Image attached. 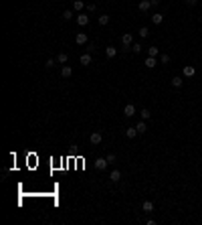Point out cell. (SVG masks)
I'll return each instance as SVG.
<instances>
[{
  "instance_id": "obj_28",
  "label": "cell",
  "mask_w": 202,
  "mask_h": 225,
  "mask_svg": "<svg viewBox=\"0 0 202 225\" xmlns=\"http://www.w3.org/2000/svg\"><path fill=\"white\" fill-rule=\"evenodd\" d=\"M148 34H150V31H148L146 27H141V28H140V37H141V39H146Z\"/></svg>"
},
{
  "instance_id": "obj_19",
  "label": "cell",
  "mask_w": 202,
  "mask_h": 225,
  "mask_svg": "<svg viewBox=\"0 0 202 225\" xmlns=\"http://www.w3.org/2000/svg\"><path fill=\"white\" fill-rule=\"evenodd\" d=\"M57 61H59L61 65H65V63L69 61V55L67 53H59V55H57Z\"/></svg>"
},
{
  "instance_id": "obj_1",
  "label": "cell",
  "mask_w": 202,
  "mask_h": 225,
  "mask_svg": "<svg viewBox=\"0 0 202 225\" xmlns=\"http://www.w3.org/2000/svg\"><path fill=\"white\" fill-rule=\"evenodd\" d=\"M107 158H95V162H93V166L97 168V171H105L107 168Z\"/></svg>"
},
{
  "instance_id": "obj_2",
  "label": "cell",
  "mask_w": 202,
  "mask_h": 225,
  "mask_svg": "<svg viewBox=\"0 0 202 225\" xmlns=\"http://www.w3.org/2000/svg\"><path fill=\"white\" fill-rule=\"evenodd\" d=\"M101 140H103V136H101V132H93V134L89 136V142L93 144V146H97V144H101Z\"/></svg>"
},
{
  "instance_id": "obj_31",
  "label": "cell",
  "mask_w": 202,
  "mask_h": 225,
  "mask_svg": "<svg viewBox=\"0 0 202 225\" xmlns=\"http://www.w3.org/2000/svg\"><path fill=\"white\" fill-rule=\"evenodd\" d=\"M150 2H152V6H158V4H160V0H150Z\"/></svg>"
},
{
  "instance_id": "obj_17",
  "label": "cell",
  "mask_w": 202,
  "mask_h": 225,
  "mask_svg": "<svg viewBox=\"0 0 202 225\" xmlns=\"http://www.w3.org/2000/svg\"><path fill=\"white\" fill-rule=\"evenodd\" d=\"M135 128H137V134H144V132L148 130V126H146V122H144V120H140V122L135 124Z\"/></svg>"
},
{
  "instance_id": "obj_6",
  "label": "cell",
  "mask_w": 202,
  "mask_h": 225,
  "mask_svg": "<svg viewBox=\"0 0 202 225\" xmlns=\"http://www.w3.org/2000/svg\"><path fill=\"white\" fill-rule=\"evenodd\" d=\"M182 75H184V77H194V75H196V69L192 67V65H186V67L182 69Z\"/></svg>"
},
{
  "instance_id": "obj_4",
  "label": "cell",
  "mask_w": 202,
  "mask_h": 225,
  "mask_svg": "<svg viewBox=\"0 0 202 225\" xmlns=\"http://www.w3.org/2000/svg\"><path fill=\"white\" fill-rule=\"evenodd\" d=\"M121 43H123V47H125V49L131 47V45H134V37H131L129 33H125L123 37H121Z\"/></svg>"
},
{
  "instance_id": "obj_32",
  "label": "cell",
  "mask_w": 202,
  "mask_h": 225,
  "mask_svg": "<svg viewBox=\"0 0 202 225\" xmlns=\"http://www.w3.org/2000/svg\"><path fill=\"white\" fill-rule=\"evenodd\" d=\"M186 2H188L190 6H194V4H196V2H198V0H186Z\"/></svg>"
},
{
  "instance_id": "obj_14",
  "label": "cell",
  "mask_w": 202,
  "mask_h": 225,
  "mask_svg": "<svg viewBox=\"0 0 202 225\" xmlns=\"http://www.w3.org/2000/svg\"><path fill=\"white\" fill-rule=\"evenodd\" d=\"M75 41H77V45H85V43H87V34H85V33H77Z\"/></svg>"
},
{
  "instance_id": "obj_3",
  "label": "cell",
  "mask_w": 202,
  "mask_h": 225,
  "mask_svg": "<svg viewBox=\"0 0 202 225\" xmlns=\"http://www.w3.org/2000/svg\"><path fill=\"white\" fill-rule=\"evenodd\" d=\"M87 22H89V16L85 12L77 14V24H79V27H87Z\"/></svg>"
},
{
  "instance_id": "obj_26",
  "label": "cell",
  "mask_w": 202,
  "mask_h": 225,
  "mask_svg": "<svg viewBox=\"0 0 202 225\" xmlns=\"http://www.w3.org/2000/svg\"><path fill=\"white\" fill-rule=\"evenodd\" d=\"M160 63H162V65H168V63H170V55H162Z\"/></svg>"
},
{
  "instance_id": "obj_5",
  "label": "cell",
  "mask_w": 202,
  "mask_h": 225,
  "mask_svg": "<svg viewBox=\"0 0 202 225\" xmlns=\"http://www.w3.org/2000/svg\"><path fill=\"white\" fill-rule=\"evenodd\" d=\"M123 114H125V118H131L135 114V106L134 103H125V108H123Z\"/></svg>"
},
{
  "instance_id": "obj_20",
  "label": "cell",
  "mask_w": 202,
  "mask_h": 225,
  "mask_svg": "<svg viewBox=\"0 0 202 225\" xmlns=\"http://www.w3.org/2000/svg\"><path fill=\"white\" fill-rule=\"evenodd\" d=\"M182 83H184V79H182L180 75H176V77H172V85H174V87H182Z\"/></svg>"
},
{
  "instance_id": "obj_21",
  "label": "cell",
  "mask_w": 202,
  "mask_h": 225,
  "mask_svg": "<svg viewBox=\"0 0 202 225\" xmlns=\"http://www.w3.org/2000/svg\"><path fill=\"white\" fill-rule=\"evenodd\" d=\"M99 24H101V27H107V24H109V14H101V16H99Z\"/></svg>"
},
{
  "instance_id": "obj_16",
  "label": "cell",
  "mask_w": 202,
  "mask_h": 225,
  "mask_svg": "<svg viewBox=\"0 0 202 225\" xmlns=\"http://www.w3.org/2000/svg\"><path fill=\"white\" fill-rule=\"evenodd\" d=\"M83 8H85V2H81V0H75V2H73V10H75V12H81Z\"/></svg>"
},
{
  "instance_id": "obj_23",
  "label": "cell",
  "mask_w": 202,
  "mask_h": 225,
  "mask_svg": "<svg viewBox=\"0 0 202 225\" xmlns=\"http://www.w3.org/2000/svg\"><path fill=\"white\" fill-rule=\"evenodd\" d=\"M131 51H134L135 55H140L141 53V45H140V43H134V45H131Z\"/></svg>"
},
{
  "instance_id": "obj_11",
  "label": "cell",
  "mask_w": 202,
  "mask_h": 225,
  "mask_svg": "<svg viewBox=\"0 0 202 225\" xmlns=\"http://www.w3.org/2000/svg\"><path fill=\"white\" fill-rule=\"evenodd\" d=\"M144 65H146V67H148V69H154L156 65H158V59H156V57H148Z\"/></svg>"
},
{
  "instance_id": "obj_27",
  "label": "cell",
  "mask_w": 202,
  "mask_h": 225,
  "mask_svg": "<svg viewBox=\"0 0 202 225\" xmlns=\"http://www.w3.org/2000/svg\"><path fill=\"white\" fill-rule=\"evenodd\" d=\"M85 10H89V12H95V10H97V6H95L93 2H89V4H85Z\"/></svg>"
},
{
  "instance_id": "obj_30",
  "label": "cell",
  "mask_w": 202,
  "mask_h": 225,
  "mask_svg": "<svg viewBox=\"0 0 202 225\" xmlns=\"http://www.w3.org/2000/svg\"><path fill=\"white\" fill-rule=\"evenodd\" d=\"M45 67H55V59H47V63H45Z\"/></svg>"
},
{
  "instance_id": "obj_13",
  "label": "cell",
  "mask_w": 202,
  "mask_h": 225,
  "mask_svg": "<svg viewBox=\"0 0 202 225\" xmlns=\"http://www.w3.org/2000/svg\"><path fill=\"white\" fill-rule=\"evenodd\" d=\"M125 136H128L129 140H134V138L137 136V128H135V126L134 128H125Z\"/></svg>"
},
{
  "instance_id": "obj_24",
  "label": "cell",
  "mask_w": 202,
  "mask_h": 225,
  "mask_svg": "<svg viewBox=\"0 0 202 225\" xmlns=\"http://www.w3.org/2000/svg\"><path fill=\"white\" fill-rule=\"evenodd\" d=\"M63 18H65V21H71V18H73V10H63Z\"/></svg>"
},
{
  "instance_id": "obj_8",
  "label": "cell",
  "mask_w": 202,
  "mask_h": 225,
  "mask_svg": "<svg viewBox=\"0 0 202 225\" xmlns=\"http://www.w3.org/2000/svg\"><path fill=\"white\" fill-rule=\"evenodd\" d=\"M71 75H73V69L69 67V65H63V67H61V77H65V79H69Z\"/></svg>"
},
{
  "instance_id": "obj_22",
  "label": "cell",
  "mask_w": 202,
  "mask_h": 225,
  "mask_svg": "<svg viewBox=\"0 0 202 225\" xmlns=\"http://www.w3.org/2000/svg\"><path fill=\"white\" fill-rule=\"evenodd\" d=\"M150 118H152V112H150V109H141V120H150Z\"/></svg>"
},
{
  "instance_id": "obj_29",
  "label": "cell",
  "mask_w": 202,
  "mask_h": 225,
  "mask_svg": "<svg viewBox=\"0 0 202 225\" xmlns=\"http://www.w3.org/2000/svg\"><path fill=\"white\" fill-rule=\"evenodd\" d=\"M105 158H107V162H109V164H111V162H115V154H113V152H109V154H107Z\"/></svg>"
},
{
  "instance_id": "obj_12",
  "label": "cell",
  "mask_w": 202,
  "mask_h": 225,
  "mask_svg": "<svg viewBox=\"0 0 202 225\" xmlns=\"http://www.w3.org/2000/svg\"><path fill=\"white\" fill-rule=\"evenodd\" d=\"M109 181H111V183H119V181H121V172H119V171H111Z\"/></svg>"
},
{
  "instance_id": "obj_7",
  "label": "cell",
  "mask_w": 202,
  "mask_h": 225,
  "mask_svg": "<svg viewBox=\"0 0 202 225\" xmlns=\"http://www.w3.org/2000/svg\"><path fill=\"white\" fill-rule=\"evenodd\" d=\"M137 8H140V12H148L150 8H152V2L150 0H141L140 4H137Z\"/></svg>"
},
{
  "instance_id": "obj_15",
  "label": "cell",
  "mask_w": 202,
  "mask_h": 225,
  "mask_svg": "<svg viewBox=\"0 0 202 225\" xmlns=\"http://www.w3.org/2000/svg\"><path fill=\"white\" fill-rule=\"evenodd\" d=\"M115 55H117V49H115V47H107V49H105V57H107V59H113Z\"/></svg>"
},
{
  "instance_id": "obj_10",
  "label": "cell",
  "mask_w": 202,
  "mask_h": 225,
  "mask_svg": "<svg viewBox=\"0 0 202 225\" xmlns=\"http://www.w3.org/2000/svg\"><path fill=\"white\" fill-rule=\"evenodd\" d=\"M152 22H154L156 27H158V24H162V22H164V14H160V12L152 14Z\"/></svg>"
},
{
  "instance_id": "obj_25",
  "label": "cell",
  "mask_w": 202,
  "mask_h": 225,
  "mask_svg": "<svg viewBox=\"0 0 202 225\" xmlns=\"http://www.w3.org/2000/svg\"><path fill=\"white\" fill-rule=\"evenodd\" d=\"M148 57H158V47H150L148 49Z\"/></svg>"
},
{
  "instance_id": "obj_18",
  "label": "cell",
  "mask_w": 202,
  "mask_h": 225,
  "mask_svg": "<svg viewBox=\"0 0 202 225\" xmlns=\"http://www.w3.org/2000/svg\"><path fill=\"white\" fill-rule=\"evenodd\" d=\"M81 65H91V55L89 53H85V55H81Z\"/></svg>"
},
{
  "instance_id": "obj_9",
  "label": "cell",
  "mask_w": 202,
  "mask_h": 225,
  "mask_svg": "<svg viewBox=\"0 0 202 225\" xmlns=\"http://www.w3.org/2000/svg\"><path fill=\"white\" fill-rule=\"evenodd\" d=\"M141 209H144V213H152L154 211V203H152V201H144V203H141Z\"/></svg>"
}]
</instances>
